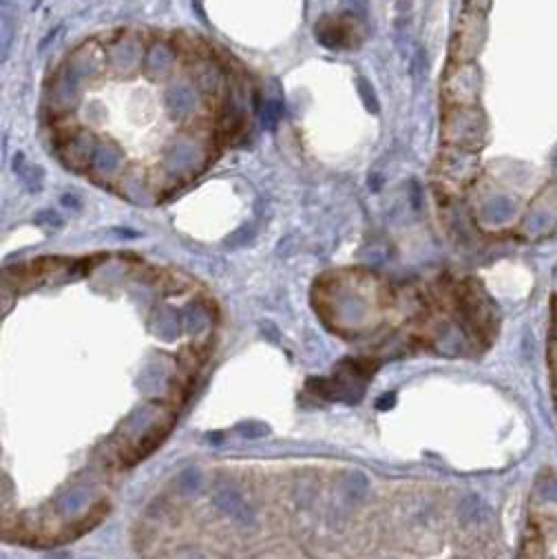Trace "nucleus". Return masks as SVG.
<instances>
[{
  "label": "nucleus",
  "mask_w": 557,
  "mask_h": 559,
  "mask_svg": "<svg viewBox=\"0 0 557 559\" xmlns=\"http://www.w3.org/2000/svg\"><path fill=\"white\" fill-rule=\"evenodd\" d=\"M215 506L224 515H228L234 524L244 526V529H248V526L254 524V508L248 504V500L242 493L230 489V486H224L215 493Z\"/></svg>",
  "instance_id": "nucleus-1"
},
{
  "label": "nucleus",
  "mask_w": 557,
  "mask_h": 559,
  "mask_svg": "<svg viewBox=\"0 0 557 559\" xmlns=\"http://www.w3.org/2000/svg\"><path fill=\"white\" fill-rule=\"evenodd\" d=\"M368 477H365V473L361 471H352V473H347L345 475V480H343V491H345V498L347 500H361L365 493H368Z\"/></svg>",
  "instance_id": "nucleus-2"
},
{
  "label": "nucleus",
  "mask_w": 557,
  "mask_h": 559,
  "mask_svg": "<svg viewBox=\"0 0 557 559\" xmlns=\"http://www.w3.org/2000/svg\"><path fill=\"white\" fill-rule=\"evenodd\" d=\"M199 482H201V477H199V473H197L195 469H188V471H184V473H182V477H180V484H182V489H184L186 493H193V491H197Z\"/></svg>",
  "instance_id": "nucleus-3"
},
{
  "label": "nucleus",
  "mask_w": 557,
  "mask_h": 559,
  "mask_svg": "<svg viewBox=\"0 0 557 559\" xmlns=\"http://www.w3.org/2000/svg\"><path fill=\"white\" fill-rule=\"evenodd\" d=\"M82 504H85V493H71L69 498L65 500V506H67L69 513H71V510H77Z\"/></svg>",
  "instance_id": "nucleus-4"
},
{
  "label": "nucleus",
  "mask_w": 557,
  "mask_h": 559,
  "mask_svg": "<svg viewBox=\"0 0 557 559\" xmlns=\"http://www.w3.org/2000/svg\"><path fill=\"white\" fill-rule=\"evenodd\" d=\"M242 431H244V434H248V436H257V434H265L268 429H259L257 431V427H254V425H248V427H242Z\"/></svg>",
  "instance_id": "nucleus-5"
}]
</instances>
